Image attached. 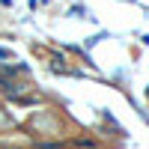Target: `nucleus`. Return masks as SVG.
Listing matches in <instances>:
<instances>
[{
  "instance_id": "1",
  "label": "nucleus",
  "mask_w": 149,
  "mask_h": 149,
  "mask_svg": "<svg viewBox=\"0 0 149 149\" xmlns=\"http://www.w3.org/2000/svg\"><path fill=\"white\" fill-rule=\"evenodd\" d=\"M30 128H33L36 134H57V131H60V119H57L54 113H48V110H42V113H36V116L30 119Z\"/></svg>"
},
{
  "instance_id": "2",
  "label": "nucleus",
  "mask_w": 149,
  "mask_h": 149,
  "mask_svg": "<svg viewBox=\"0 0 149 149\" xmlns=\"http://www.w3.org/2000/svg\"><path fill=\"white\" fill-rule=\"evenodd\" d=\"M9 57H12V54L6 51V48H0V60H9Z\"/></svg>"
}]
</instances>
